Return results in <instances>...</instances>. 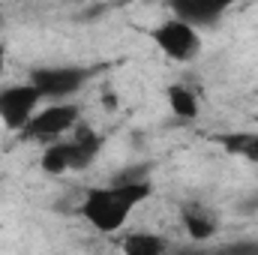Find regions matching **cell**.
Instances as JSON below:
<instances>
[{"mask_svg": "<svg viewBox=\"0 0 258 255\" xmlns=\"http://www.w3.org/2000/svg\"><path fill=\"white\" fill-rule=\"evenodd\" d=\"M150 195H153L150 180H111L108 186H87L78 204V213L90 228L102 234H114L126 225L129 213L138 204H144Z\"/></svg>", "mask_w": 258, "mask_h": 255, "instance_id": "obj_1", "label": "cell"}, {"mask_svg": "<svg viewBox=\"0 0 258 255\" xmlns=\"http://www.w3.org/2000/svg\"><path fill=\"white\" fill-rule=\"evenodd\" d=\"M99 150H102V135H96L87 123L78 120L75 129H72V138L48 141V147L42 150L39 168L51 177H60V174H69V171H84V168L93 165Z\"/></svg>", "mask_w": 258, "mask_h": 255, "instance_id": "obj_2", "label": "cell"}, {"mask_svg": "<svg viewBox=\"0 0 258 255\" xmlns=\"http://www.w3.org/2000/svg\"><path fill=\"white\" fill-rule=\"evenodd\" d=\"M150 39L174 63H189V60H195L201 54V30L195 24H189V21L177 18V15L162 18L150 30Z\"/></svg>", "mask_w": 258, "mask_h": 255, "instance_id": "obj_3", "label": "cell"}, {"mask_svg": "<svg viewBox=\"0 0 258 255\" xmlns=\"http://www.w3.org/2000/svg\"><path fill=\"white\" fill-rule=\"evenodd\" d=\"M93 75L96 69L87 66H36L30 69V84L42 93L45 102H63L72 99Z\"/></svg>", "mask_w": 258, "mask_h": 255, "instance_id": "obj_4", "label": "cell"}, {"mask_svg": "<svg viewBox=\"0 0 258 255\" xmlns=\"http://www.w3.org/2000/svg\"><path fill=\"white\" fill-rule=\"evenodd\" d=\"M78 120H81V105L78 102H72V99L51 102V105L39 108L30 117V123L21 129V135L30 138V141H57V138L69 135Z\"/></svg>", "mask_w": 258, "mask_h": 255, "instance_id": "obj_5", "label": "cell"}, {"mask_svg": "<svg viewBox=\"0 0 258 255\" xmlns=\"http://www.w3.org/2000/svg\"><path fill=\"white\" fill-rule=\"evenodd\" d=\"M42 93L30 84V81H21V84H3L0 87V123L9 129V132H21V129L30 123V117L39 111L42 105Z\"/></svg>", "mask_w": 258, "mask_h": 255, "instance_id": "obj_6", "label": "cell"}, {"mask_svg": "<svg viewBox=\"0 0 258 255\" xmlns=\"http://www.w3.org/2000/svg\"><path fill=\"white\" fill-rule=\"evenodd\" d=\"M240 0H168V9H171V15L189 21L201 30V27H213Z\"/></svg>", "mask_w": 258, "mask_h": 255, "instance_id": "obj_7", "label": "cell"}, {"mask_svg": "<svg viewBox=\"0 0 258 255\" xmlns=\"http://www.w3.org/2000/svg\"><path fill=\"white\" fill-rule=\"evenodd\" d=\"M180 219H183V228L192 240H210L216 231H219V222L216 216L204 207V204H186L180 210Z\"/></svg>", "mask_w": 258, "mask_h": 255, "instance_id": "obj_8", "label": "cell"}, {"mask_svg": "<svg viewBox=\"0 0 258 255\" xmlns=\"http://www.w3.org/2000/svg\"><path fill=\"white\" fill-rule=\"evenodd\" d=\"M216 141L225 147V153L258 165V132H225V135H216Z\"/></svg>", "mask_w": 258, "mask_h": 255, "instance_id": "obj_9", "label": "cell"}, {"mask_svg": "<svg viewBox=\"0 0 258 255\" xmlns=\"http://www.w3.org/2000/svg\"><path fill=\"white\" fill-rule=\"evenodd\" d=\"M165 99H168V108H171L174 117H180V120H195L198 117V96L186 84H168Z\"/></svg>", "mask_w": 258, "mask_h": 255, "instance_id": "obj_10", "label": "cell"}, {"mask_svg": "<svg viewBox=\"0 0 258 255\" xmlns=\"http://www.w3.org/2000/svg\"><path fill=\"white\" fill-rule=\"evenodd\" d=\"M120 249L126 255H162L168 249V240L153 234V231H132V234L123 237Z\"/></svg>", "mask_w": 258, "mask_h": 255, "instance_id": "obj_11", "label": "cell"}, {"mask_svg": "<svg viewBox=\"0 0 258 255\" xmlns=\"http://www.w3.org/2000/svg\"><path fill=\"white\" fill-rule=\"evenodd\" d=\"M6 60H9V48H6V42H0V87H3V72H6Z\"/></svg>", "mask_w": 258, "mask_h": 255, "instance_id": "obj_12", "label": "cell"}]
</instances>
